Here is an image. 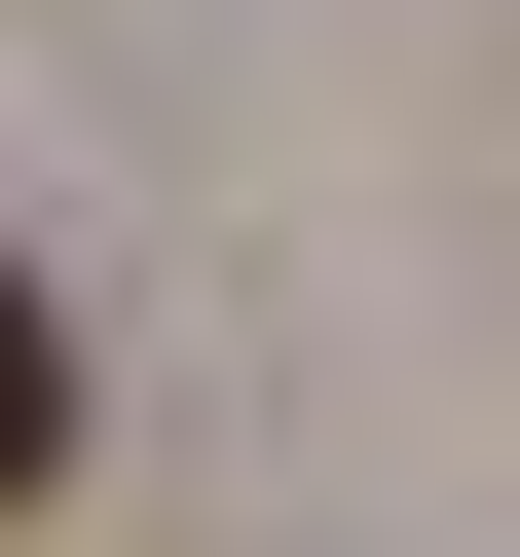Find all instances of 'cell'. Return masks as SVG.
<instances>
[{
  "label": "cell",
  "mask_w": 520,
  "mask_h": 557,
  "mask_svg": "<svg viewBox=\"0 0 520 557\" xmlns=\"http://www.w3.org/2000/svg\"><path fill=\"white\" fill-rule=\"evenodd\" d=\"M38 483H75V298L0 260V520H38Z\"/></svg>",
  "instance_id": "obj_1"
}]
</instances>
